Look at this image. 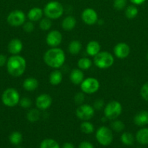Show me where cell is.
<instances>
[{"label": "cell", "mask_w": 148, "mask_h": 148, "mask_svg": "<svg viewBox=\"0 0 148 148\" xmlns=\"http://www.w3.org/2000/svg\"><path fill=\"white\" fill-rule=\"evenodd\" d=\"M44 62L48 66L53 69H59L65 62V53L58 47L51 48L44 53Z\"/></svg>", "instance_id": "6da1fadb"}, {"label": "cell", "mask_w": 148, "mask_h": 148, "mask_svg": "<svg viewBox=\"0 0 148 148\" xmlns=\"http://www.w3.org/2000/svg\"><path fill=\"white\" fill-rule=\"evenodd\" d=\"M7 70L9 75L15 77H18L23 75L26 71V61L20 55H12L7 59Z\"/></svg>", "instance_id": "7a4b0ae2"}, {"label": "cell", "mask_w": 148, "mask_h": 148, "mask_svg": "<svg viewBox=\"0 0 148 148\" xmlns=\"http://www.w3.org/2000/svg\"><path fill=\"white\" fill-rule=\"evenodd\" d=\"M44 14L51 20H56L62 16L64 7L57 1H50L44 7Z\"/></svg>", "instance_id": "3957f363"}, {"label": "cell", "mask_w": 148, "mask_h": 148, "mask_svg": "<svg viewBox=\"0 0 148 148\" xmlns=\"http://www.w3.org/2000/svg\"><path fill=\"white\" fill-rule=\"evenodd\" d=\"M114 56L107 51H100L94 56V63L97 68L101 69H108L114 64Z\"/></svg>", "instance_id": "277c9868"}, {"label": "cell", "mask_w": 148, "mask_h": 148, "mask_svg": "<svg viewBox=\"0 0 148 148\" xmlns=\"http://www.w3.org/2000/svg\"><path fill=\"white\" fill-rule=\"evenodd\" d=\"M20 96L18 91L13 88H7L1 95V101L5 106L15 107L18 105Z\"/></svg>", "instance_id": "5b68a950"}, {"label": "cell", "mask_w": 148, "mask_h": 148, "mask_svg": "<svg viewBox=\"0 0 148 148\" xmlns=\"http://www.w3.org/2000/svg\"><path fill=\"white\" fill-rule=\"evenodd\" d=\"M123 107L121 103L118 101H111L104 106V115L107 119H117L122 114Z\"/></svg>", "instance_id": "8992f818"}, {"label": "cell", "mask_w": 148, "mask_h": 148, "mask_svg": "<svg viewBox=\"0 0 148 148\" xmlns=\"http://www.w3.org/2000/svg\"><path fill=\"white\" fill-rule=\"evenodd\" d=\"M95 137L97 142L102 146H108L113 140V134L112 130L105 126L100 127L96 132Z\"/></svg>", "instance_id": "52a82bcc"}, {"label": "cell", "mask_w": 148, "mask_h": 148, "mask_svg": "<svg viewBox=\"0 0 148 148\" xmlns=\"http://www.w3.org/2000/svg\"><path fill=\"white\" fill-rule=\"evenodd\" d=\"M80 87L81 91L84 93L94 94L99 90L100 84L98 79L90 77L84 78L83 82L80 85Z\"/></svg>", "instance_id": "ba28073f"}, {"label": "cell", "mask_w": 148, "mask_h": 148, "mask_svg": "<svg viewBox=\"0 0 148 148\" xmlns=\"http://www.w3.org/2000/svg\"><path fill=\"white\" fill-rule=\"evenodd\" d=\"M26 21V16L23 11L15 10L9 13L7 17V22L10 26L19 27L24 24Z\"/></svg>", "instance_id": "9c48e42d"}, {"label": "cell", "mask_w": 148, "mask_h": 148, "mask_svg": "<svg viewBox=\"0 0 148 148\" xmlns=\"http://www.w3.org/2000/svg\"><path fill=\"white\" fill-rule=\"evenodd\" d=\"M94 107L91 106L89 104L83 103L78 106L75 111V115L81 121H89L93 118L94 116Z\"/></svg>", "instance_id": "30bf717a"}, {"label": "cell", "mask_w": 148, "mask_h": 148, "mask_svg": "<svg viewBox=\"0 0 148 148\" xmlns=\"http://www.w3.org/2000/svg\"><path fill=\"white\" fill-rule=\"evenodd\" d=\"M62 42V35L59 30H53L47 33L46 37V43L49 47H58Z\"/></svg>", "instance_id": "8fae6325"}, {"label": "cell", "mask_w": 148, "mask_h": 148, "mask_svg": "<svg viewBox=\"0 0 148 148\" xmlns=\"http://www.w3.org/2000/svg\"><path fill=\"white\" fill-rule=\"evenodd\" d=\"M81 19L85 24L88 25H93L98 21V14L97 12L92 8H86L81 13Z\"/></svg>", "instance_id": "7c38bea8"}, {"label": "cell", "mask_w": 148, "mask_h": 148, "mask_svg": "<svg viewBox=\"0 0 148 148\" xmlns=\"http://www.w3.org/2000/svg\"><path fill=\"white\" fill-rule=\"evenodd\" d=\"M113 53L115 56L118 59H123L129 56L130 53V47L129 45L124 42L117 43L113 48Z\"/></svg>", "instance_id": "4fadbf2b"}, {"label": "cell", "mask_w": 148, "mask_h": 148, "mask_svg": "<svg viewBox=\"0 0 148 148\" xmlns=\"http://www.w3.org/2000/svg\"><path fill=\"white\" fill-rule=\"evenodd\" d=\"M52 98L50 95L43 93L39 95L36 99V106L40 111H45L52 106Z\"/></svg>", "instance_id": "5bb4252c"}, {"label": "cell", "mask_w": 148, "mask_h": 148, "mask_svg": "<svg viewBox=\"0 0 148 148\" xmlns=\"http://www.w3.org/2000/svg\"><path fill=\"white\" fill-rule=\"evenodd\" d=\"M23 48V42L19 38H13L7 45V50L12 55H18Z\"/></svg>", "instance_id": "9a60e30c"}, {"label": "cell", "mask_w": 148, "mask_h": 148, "mask_svg": "<svg viewBox=\"0 0 148 148\" xmlns=\"http://www.w3.org/2000/svg\"><path fill=\"white\" fill-rule=\"evenodd\" d=\"M70 80L73 85H81V82L84 79V74L83 70L78 69H73L70 73Z\"/></svg>", "instance_id": "2e32d148"}, {"label": "cell", "mask_w": 148, "mask_h": 148, "mask_svg": "<svg viewBox=\"0 0 148 148\" xmlns=\"http://www.w3.org/2000/svg\"><path fill=\"white\" fill-rule=\"evenodd\" d=\"M39 85V81L36 78L30 77L24 79L23 82V88L28 92H33L37 89Z\"/></svg>", "instance_id": "e0dca14e"}, {"label": "cell", "mask_w": 148, "mask_h": 148, "mask_svg": "<svg viewBox=\"0 0 148 148\" xmlns=\"http://www.w3.org/2000/svg\"><path fill=\"white\" fill-rule=\"evenodd\" d=\"M133 122L138 127H144L148 124V111H141L135 115Z\"/></svg>", "instance_id": "ac0fdd59"}, {"label": "cell", "mask_w": 148, "mask_h": 148, "mask_svg": "<svg viewBox=\"0 0 148 148\" xmlns=\"http://www.w3.org/2000/svg\"><path fill=\"white\" fill-rule=\"evenodd\" d=\"M101 51V46L97 40H91L89 42L86 47V52L90 56H95Z\"/></svg>", "instance_id": "d6986e66"}, {"label": "cell", "mask_w": 148, "mask_h": 148, "mask_svg": "<svg viewBox=\"0 0 148 148\" xmlns=\"http://www.w3.org/2000/svg\"><path fill=\"white\" fill-rule=\"evenodd\" d=\"M44 15V10L39 7H35L28 11L27 17L31 22H38L42 18Z\"/></svg>", "instance_id": "ffe728a7"}, {"label": "cell", "mask_w": 148, "mask_h": 148, "mask_svg": "<svg viewBox=\"0 0 148 148\" xmlns=\"http://www.w3.org/2000/svg\"><path fill=\"white\" fill-rule=\"evenodd\" d=\"M76 19L73 16H67L65 18L62 20V23H61V26H62V29L66 31H71V30H73L76 25Z\"/></svg>", "instance_id": "44dd1931"}, {"label": "cell", "mask_w": 148, "mask_h": 148, "mask_svg": "<svg viewBox=\"0 0 148 148\" xmlns=\"http://www.w3.org/2000/svg\"><path fill=\"white\" fill-rule=\"evenodd\" d=\"M62 78H63V76H62V72L56 69L52 71L49 75V82L53 86H57L62 82Z\"/></svg>", "instance_id": "7402d4cb"}, {"label": "cell", "mask_w": 148, "mask_h": 148, "mask_svg": "<svg viewBox=\"0 0 148 148\" xmlns=\"http://www.w3.org/2000/svg\"><path fill=\"white\" fill-rule=\"evenodd\" d=\"M136 140L139 144L148 145V128H142L136 134Z\"/></svg>", "instance_id": "603a6c76"}, {"label": "cell", "mask_w": 148, "mask_h": 148, "mask_svg": "<svg viewBox=\"0 0 148 148\" xmlns=\"http://www.w3.org/2000/svg\"><path fill=\"white\" fill-rule=\"evenodd\" d=\"M81 49H82V44L78 40H73L70 42L68 47V50L69 53L73 55L78 54L81 52Z\"/></svg>", "instance_id": "cb8c5ba5"}, {"label": "cell", "mask_w": 148, "mask_h": 148, "mask_svg": "<svg viewBox=\"0 0 148 148\" xmlns=\"http://www.w3.org/2000/svg\"><path fill=\"white\" fill-rule=\"evenodd\" d=\"M40 110L36 108H32L28 111L27 114H26V119L28 121L30 122L33 123L36 122L40 119Z\"/></svg>", "instance_id": "d4e9b609"}, {"label": "cell", "mask_w": 148, "mask_h": 148, "mask_svg": "<svg viewBox=\"0 0 148 148\" xmlns=\"http://www.w3.org/2000/svg\"><path fill=\"white\" fill-rule=\"evenodd\" d=\"M78 69L81 70H88L92 66V62L90 59L86 57H82L78 59L77 63Z\"/></svg>", "instance_id": "484cf974"}, {"label": "cell", "mask_w": 148, "mask_h": 148, "mask_svg": "<svg viewBox=\"0 0 148 148\" xmlns=\"http://www.w3.org/2000/svg\"><path fill=\"white\" fill-rule=\"evenodd\" d=\"M80 130L84 134H90L94 132V127L92 123L89 121H83L80 125Z\"/></svg>", "instance_id": "4316f807"}, {"label": "cell", "mask_w": 148, "mask_h": 148, "mask_svg": "<svg viewBox=\"0 0 148 148\" xmlns=\"http://www.w3.org/2000/svg\"><path fill=\"white\" fill-rule=\"evenodd\" d=\"M9 140L11 144L14 145H19L23 141V135L20 132H13L9 136Z\"/></svg>", "instance_id": "83f0119b"}, {"label": "cell", "mask_w": 148, "mask_h": 148, "mask_svg": "<svg viewBox=\"0 0 148 148\" xmlns=\"http://www.w3.org/2000/svg\"><path fill=\"white\" fill-rule=\"evenodd\" d=\"M120 141L125 145H132L133 144V143H134V137L130 132H123L121 134V137H120Z\"/></svg>", "instance_id": "f1b7e54d"}, {"label": "cell", "mask_w": 148, "mask_h": 148, "mask_svg": "<svg viewBox=\"0 0 148 148\" xmlns=\"http://www.w3.org/2000/svg\"><path fill=\"white\" fill-rule=\"evenodd\" d=\"M138 14V9L135 5H129L125 8V16L128 19H133Z\"/></svg>", "instance_id": "f546056e"}, {"label": "cell", "mask_w": 148, "mask_h": 148, "mask_svg": "<svg viewBox=\"0 0 148 148\" xmlns=\"http://www.w3.org/2000/svg\"><path fill=\"white\" fill-rule=\"evenodd\" d=\"M40 148H60V147L53 139H45L41 143Z\"/></svg>", "instance_id": "4dcf8cb0"}, {"label": "cell", "mask_w": 148, "mask_h": 148, "mask_svg": "<svg viewBox=\"0 0 148 148\" xmlns=\"http://www.w3.org/2000/svg\"><path fill=\"white\" fill-rule=\"evenodd\" d=\"M110 127H111V130L115 132H120L124 130L125 124L122 121L115 119L113 120V121L110 124Z\"/></svg>", "instance_id": "1f68e13d"}, {"label": "cell", "mask_w": 148, "mask_h": 148, "mask_svg": "<svg viewBox=\"0 0 148 148\" xmlns=\"http://www.w3.org/2000/svg\"><path fill=\"white\" fill-rule=\"evenodd\" d=\"M52 25V20L48 17H46L45 18H41L39 20V27L41 28V30H44V31L50 30Z\"/></svg>", "instance_id": "d6a6232c"}, {"label": "cell", "mask_w": 148, "mask_h": 148, "mask_svg": "<svg viewBox=\"0 0 148 148\" xmlns=\"http://www.w3.org/2000/svg\"><path fill=\"white\" fill-rule=\"evenodd\" d=\"M127 0H114L113 3V8L118 11H120L126 8Z\"/></svg>", "instance_id": "836d02e7"}, {"label": "cell", "mask_w": 148, "mask_h": 148, "mask_svg": "<svg viewBox=\"0 0 148 148\" xmlns=\"http://www.w3.org/2000/svg\"><path fill=\"white\" fill-rule=\"evenodd\" d=\"M19 105L25 109L29 108L32 106V101L28 97H23V98H20Z\"/></svg>", "instance_id": "e575fe53"}, {"label": "cell", "mask_w": 148, "mask_h": 148, "mask_svg": "<svg viewBox=\"0 0 148 148\" xmlns=\"http://www.w3.org/2000/svg\"><path fill=\"white\" fill-rule=\"evenodd\" d=\"M84 94L85 93L83 92L82 91L75 94V96H74V102L75 104L80 106L84 103V101H85V95Z\"/></svg>", "instance_id": "d590c367"}, {"label": "cell", "mask_w": 148, "mask_h": 148, "mask_svg": "<svg viewBox=\"0 0 148 148\" xmlns=\"http://www.w3.org/2000/svg\"><path fill=\"white\" fill-rule=\"evenodd\" d=\"M23 30H24L26 33H30L34 30L35 26L33 22L29 20V21L25 22L24 24L23 25Z\"/></svg>", "instance_id": "8d00e7d4"}, {"label": "cell", "mask_w": 148, "mask_h": 148, "mask_svg": "<svg viewBox=\"0 0 148 148\" xmlns=\"http://www.w3.org/2000/svg\"><path fill=\"white\" fill-rule=\"evenodd\" d=\"M140 94L143 99L148 101V82L142 85L140 90Z\"/></svg>", "instance_id": "74e56055"}, {"label": "cell", "mask_w": 148, "mask_h": 148, "mask_svg": "<svg viewBox=\"0 0 148 148\" xmlns=\"http://www.w3.org/2000/svg\"><path fill=\"white\" fill-rule=\"evenodd\" d=\"M104 101L102 99H97L94 103V110H97V111H100V110L102 109V108L104 107Z\"/></svg>", "instance_id": "f35d334b"}, {"label": "cell", "mask_w": 148, "mask_h": 148, "mask_svg": "<svg viewBox=\"0 0 148 148\" xmlns=\"http://www.w3.org/2000/svg\"><path fill=\"white\" fill-rule=\"evenodd\" d=\"M78 148H94L93 145L91 143H90L89 142L87 141H84L82 143H80Z\"/></svg>", "instance_id": "ab89813d"}, {"label": "cell", "mask_w": 148, "mask_h": 148, "mask_svg": "<svg viewBox=\"0 0 148 148\" xmlns=\"http://www.w3.org/2000/svg\"><path fill=\"white\" fill-rule=\"evenodd\" d=\"M7 62V56L4 54H1L0 53V67H2L4 65H6Z\"/></svg>", "instance_id": "60d3db41"}, {"label": "cell", "mask_w": 148, "mask_h": 148, "mask_svg": "<svg viewBox=\"0 0 148 148\" xmlns=\"http://www.w3.org/2000/svg\"><path fill=\"white\" fill-rule=\"evenodd\" d=\"M129 1L135 5H140V4L145 3L146 0H129Z\"/></svg>", "instance_id": "b9f144b4"}, {"label": "cell", "mask_w": 148, "mask_h": 148, "mask_svg": "<svg viewBox=\"0 0 148 148\" xmlns=\"http://www.w3.org/2000/svg\"><path fill=\"white\" fill-rule=\"evenodd\" d=\"M62 148H75L73 145L71 143H65L62 145Z\"/></svg>", "instance_id": "7bdbcfd3"}, {"label": "cell", "mask_w": 148, "mask_h": 148, "mask_svg": "<svg viewBox=\"0 0 148 148\" xmlns=\"http://www.w3.org/2000/svg\"><path fill=\"white\" fill-rule=\"evenodd\" d=\"M147 59H148V53H147Z\"/></svg>", "instance_id": "ee69618b"}, {"label": "cell", "mask_w": 148, "mask_h": 148, "mask_svg": "<svg viewBox=\"0 0 148 148\" xmlns=\"http://www.w3.org/2000/svg\"><path fill=\"white\" fill-rule=\"evenodd\" d=\"M17 148H23V147H17Z\"/></svg>", "instance_id": "f6af8a7d"}]
</instances>
